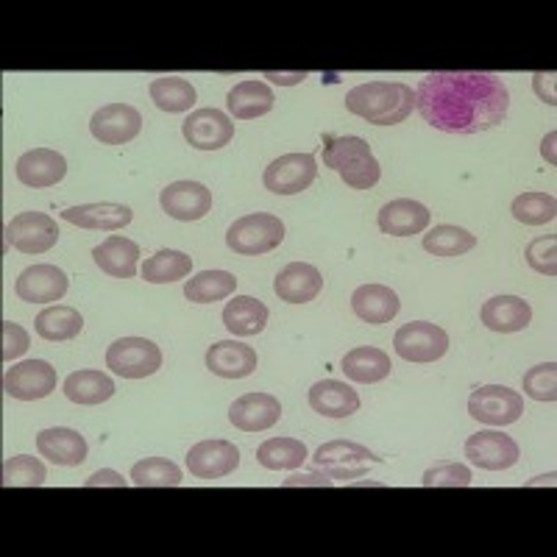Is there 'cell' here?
Returning <instances> with one entry per match:
<instances>
[{"label":"cell","instance_id":"obj_1","mask_svg":"<svg viewBox=\"0 0 557 557\" xmlns=\"http://www.w3.org/2000/svg\"><path fill=\"white\" fill-rule=\"evenodd\" d=\"M416 109L441 132L480 134L507 121L510 92L496 73L437 70L416 87Z\"/></svg>","mask_w":557,"mask_h":557},{"label":"cell","instance_id":"obj_2","mask_svg":"<svg viewBox=\"0 0 557 557\" xmlns=\"http://www.w3.org/2000/svg\"><path fill=\"white\" fill-rule=\"evenodd\" d=\"M346 109L374 126H396L416 109V92L405 82H368L348 89Z\"/></svg>","mask_w":557,"mask_h":557},{"label":"cell","instance_id":"obj_3","mask_svg":"<svg viewBox=\"0 0 557 557\" xmlns=\"http://www.w3.org/2000/svg\"><path fill=\"white\" fill-rule=\"evenodd\" d=\"M323 165L341 173L351 190H371L382 178V165L362 137H330L323 148Z\"/></svg>","mask_w":557,"mask_h":557},{"label":"cell","instance_id":"obj_4","mask_svg":"<svg viewBox=\"0 0 557 557\" xmlns=\"http://www.w3.org/2000/svg\"><path fill=\"white\" fill-rule=\"evenodd\" d=\"M374 466H382V457L355 441H330L312 457V469L326 474L332 482H355Z\"/></svg>","mask_w":557,"mask_h":557},{"label":"cell","instance_id":"obj_5","mask_svg":"<svg viewBox=\"0 0 557 557\" xmlns=\"http://www.w3.org/2000/svg\"><path fill=\"white\" fill-rule=\"evenodd\" d=\"M285 240V223L268 212H253L228 226L226 246L240 257H260Z\"/></svg>","mask_w":557,"mask_h":557},{"label":"cell","instance_id":"obj_6","mask_svg":"<svg viewBox=\"0 0 557 557\" xmlns=\"http://www.w3.org/2000/svg\"><path fill=\"white\" fill-rule=\"evenodd\" d=\"M107 368L123 380H146L162 368V351L146 337H121L107 348Z\"/></svg>","mask_w":557,"mask_h":557},{"label":"cell","instance_id":"obj_7","mask_svg":"<svg viewBox=\"0 0 557 557\" xmlns=\"http://www.w3.org/2000/svg\"><path fill=\"white\" fill-rule=\"evenodd\" d=\"M469 416L487 426H510L524 416V396L505 385H482L471 393Z\"/></svg>","mask_w":557,"mask_h":557},{"label":"cell","instance_id":"obj_8","mask_svg":"<svg viewBox=\"0 0 557 557\" xmlns=\"http://www.w3.org/2000/svg\"><path fill=\"white\" fill-rule=\"evenodd\" d=\"M393 348L407 362H435L449 351V335L437 323L410 321L396 332Z\"/></svg>","mask_w":557,"mask_h":557},{"label":"cell","instance_id":"obj_9","mask_svg":"<svg viewBox=\"0 0 557 557\" xmlns=\"http://www.w3.org/2000/svg\"><path fill=\"white\" fill-rule=\"evenodd\" d=\"M318 176V162L312 153H285L273 159L262 173V184L273 196H296L307 190Z\"/></svg>","mask_w":557,"mask_h":557},{"label":"cell","instance_id":"obj_10","mask_svg":"<svg viewBox=\"0 0 557 557\" xmlns=\"http://www.w3.org/2000/svg\"><path fill=\"white\" fill-rule=\"evenodd\" d=\"M57 368L51 362L26 360L9 368L3 376V391L17 401H39L57 391Z\"/></svg>","mask_w":557,"mask_h":557},{"label":"cell","instance_id":"obj_11","mask_svg":"<svg viewBox=\"0 0 557 557\" xmlns=\"http://www.w3.org/2000/svg\"><path fill=\"white\" fill-rule=\"evenodd\" d=\"M466 457L474 462L476 469L485 471H505L513 469L519 462L521 449L513 437L499 430H482L466 441Z\"/></svg>","mask_w":557,"mask_h":557},{"label":"cell","instance_id":"obj_12","mask_svg":"<svg viewBox=\"0 0 557 557\" xmlns=\"http://www.w3.org/2000/svg\"><path fill=\"white\" fill-rule=\"evenodd\" d=\"M184 139L198 151H221L235 137V121L221 109H196L182 126Z\"/></svg>","mask_w":557,"mask_h":557},{"label":"cell","instance_id":"obj_13","mask_svg":"<svg viewBox=\"0 0 557 557\" xmlns=\"http://www.w3.org/2000/svg\"><path fill=\"white\" fill-rule=\"evenodd\" d=\"M70 287V278L62 268L51 265V262H39V265L26 268L14 282V293L20 301L28 305H53L62 301L64 293Z\"/></svg>","mask_w":557,"mask_h":557},{"label":"cell","instance_id":"obj_14","mask_svg":"<svg viewBox=\"0 0 557 557\" xmlns=\"http://www.w3.org/2000/svg\"><path fill=\"white\" fill-rule=\"evenodd\" d=\"M7 240L20 253H45L59 243V226L45 212H20L9 221Z\"/></svg>","mask_w":557,"mask_h":557},{"label":"cell","instance_id":"obj_15","mask_svg":"<svg viewBox=\"0 0 557 557\" xmlns=\"http://www.w3.org/2000/svg\"><path fill=\"white\" fill-rule=\"evenodd\" d=\"M143 128V114L128 103H107L89 121V132L101 146H126Z\"/></svg>","mask_w":557,"mask_h":557},{"label":"cell","instance_id":"obj_16","mask_svg":"<svg viewBox=\"0 0 557 557\" xmlns=\"http://www.w3.org/2000/svg\"><path fill=\"white\" fill-rule=\"evenodd\" d=\"M159 207L173 221H201L212 209V193L201 182H173L159 193Z\"/></svg>","mask_w":557,"mask_h":557},{"label":"cell","instance_id":"obj_17","mask_svg":"<svg viewBox=\"0 0 557 557\" xmlns=\"http://www.w3.org/2000/svg\"><path fill=\"white\" fill-rule=\"evenodd\" d=\"M240 466V449L228 441H201L187 455V469L198 480H221V476L235 474Z\"/></svg>","mask_w":557,"mask_h":557},{"label":"cell","instance_id":"obj_18","mask_svg":"<svg viewBox=\"0 0 557 557\" xmlns=\"http://www.w3.org/2000/svg\"><path fill=\"white\" fill-rule=\"evenodd\" d=\"M14 173H17L20 184L34 187V190H45V187H53L67 176V159L53 148H34L17 159Z\"/></svg>","mask_w":557,"mask_h":557},{"label":"cell","instance_id":"obj_19","mask_svg":"<svg viewBox=\"0 0 557 557\" xmlns=\"http://www.w3.org/2000/svg\"><path fill=\"white\" fill-rule=\"evenodd\" d=\"M257 351L240 341H218L207 351V368L221 380H246L257 371Z\"/></svg>","mask_w":557,"mask_h":557},{"label":"cell","instance_id":"obj_20","mask_svg":"<svg viewBox=\"0 0 557 557\" xmlns=\"http://www.w3.org/2000/svg\"><path fill=\"white\" fill-rule=\"evenodd\" d=\"M273 290L287 305H310L323 290V276L310 262H290L273 278Z\"/></svg>","mask_w":557,"mask_h":557},{"label":"cell","instance_id":"obj_21","mask_svg":"<svg viewBox=\"0 0 557 557\" xmlns=\"http://www.w3.org/2000/svg\"><path fill=\"white\" fill-rule=\"evenodd\" d=\"M282 418V405L271 393H246L228 407V421L243 432H265Z\"/></svg>","mask_w":557,"mask_h":557},{"label":"cell","instance_id":"obj_22","mask_svg":"<svg viewBox=\"0 0 557 557\" xmlns=\"http://www.w3.org/2000/svg\"><path fill=\"white\" fill-rule=\"evenodd\" d=\"M480 318L491 332L513 335V332H524L530 326L532 307L519 296H494L482 305Z\"/></svg>","mask_w":557,"mask_h":557},{"label":"cell","instance_id":"obj_23","mask_svg":"<svg viewBox=\"0 0 557 557\" xmlns=\"http://www.w3.org/2000/svg\"><path fill=\"white\" fill-rule=\"evenodd\" d=\"M432 215L424 203L412 201V198H399V201H391L380 209V223L382 235L391 237H412L421 235L426 226H430Z\"/></svg>","mask_w":557,"mask_h":557},{"label":"cell","instance_id":"obj_24","mask_svg":"<svg viewBox=\"0 0 557 557\" xmlns=\"http://www.w3.org/2000/svg\"><path fill=\"white\" fill-rule=\"evenodd\" d=\"M62 218L78 228H89V232H117L132 223L134 212L126 203H82V207L64 209Z\"/></svg>","mask_w":557,"mask_h":557},{"label":"cell","instance_id":"obj_25","mask_svg":"<svg viewBox=\"0 0 557 557\" xmlns=\"http://www.w3.org/2000/svg\"><path fill=\"white\" fill-rule=\"evenodd\" d=\"M351 310H355V315L360 321L371 323V326H382V323H391L393 318L399 315L401 301L391 287L362 285L351 296Z\"/></svg>","mask_w":557,"mask_h":557},{"label":"cell","instance_id":"obj_26","mask_svg":"<svg viewBox=\"0 0 557 557\" xmlns=\"http://www.w3.org/2000/svg\"><path fill=\"white\" fill-rule=\"evenodd\" d=\"M92 260L112 278H134L139 268V246L128 237L109 235L101 246L92 248Z\"/></svg>","mask_w":557,"mask_h":557},{"label":"cell","instance_id":"obj_27","mask_svg":"<svg viewBox=\"0 0 557 557\" xmlns=\"http://www.w3.org/2000/svg\"><path fill=\"white\" fill-rule=\"evenodd\" d=\"M39 455L48 457L57 466H82L87 460V441L76 430L67 426H51L37 435Z\"/></svg>","mask_w":557,"mask_h":557},{"label":"cell","instance_id":"obj_28","mask_svg":"<svg viewBox=\"0 0 557 557\" xmlns=\"http://www.w3.org/2000/svg\"><path fill=\"white\" fill-rule=\"evenodd\" d=\"M310 407L318 416L326 418H348L360 410V396L351 385L337 380H323L310 387Z\"/></svg>","mask_w":557,"mask_h":557},{"label":"cell","instance_id":"obj_29","mask_svg":"<svg viewBox=\"0 0 557 557\" xmlns=\"http://www.w3.org/2000/svg\"><path fill=\"white\" fill-rule=\"evenodd\" d=\"M393 371L391 357L376 346H360L351 348L346 357H343V374L351 382H360V385H376V382L387 380Z\"/></svg>","mask_w":557,"mask_h":557},{"label":"cell","instance_id":"obj_30","mask_svg":"<svg viewBox=\"0 0 557 557\" xmlns=\"http://www.w3.org/2000/svg\"><path fill=\"white\" fill-rule=\"evenodd\" d=\"M273 89L265 82H240L228 89L226 109L235 121H253L273 109Z\"/></svg>","mask_w":557,"mask_h":557},{"label":"cell","instance_id":"obj_31","mask_svg":"<svg viewBox=\"0 0 557 557\" xmlns=\"http://www.w3.org/2000/svg\"><path fill=\"white\" fill-rule=\"evenodd\" d=\"M64 396H67L73 405L82 407H96L103 405L114 396V382L112 376L103 374V371H92V368H84V371H73V374L64 380Z\"/></svg>","mask_w":557,"mask_h":557},{"label":"cell","instance_id":"obj_32","mask_svg":"<svg viewBox=\"0 0 557 557\" xmlns=\"http://www.w3.org/2000/svg\"><path fill=\"white\" fill-rule=\"evenodd\" d=\"M268 307L253 296H235L223 307V326L235 337H253L265 330Z\"/></svg>","mask_w":557,"mask_h":557},{"label":"cell","instance_id":"obj_33","mask_svg":"<svg viewBox=\"0 0 557 557\" xmlns=\"http://www.w3.org/2000/svg\"><path fill=\"white\" fill-rule=\"evenodd\" d=\"M34 330H37V335L48 343L73 341L76 335H82L84 318L76 307L51 305L48 310L39 312L37 321H34Z\"/></svg>","mask_w":557,"mask_h":557},{"label":"cell","instance_id":"obj_34","mask_svg":"<svg viewBox=\"0 0 557 557\" xmlns=\"http://www.w3.org/2000/svg\"><path fill=\"white\" fill-rule=\"evenodd\" d=\"M235 290L237 278L228 271H201L187 278V285H184L187 301H196V305H215V301L235 296Z\"/></svg>","mask_w":557,"mask_h":557},{"label":"cell","instance_id":"obj_35","mask_svg":"<svg viewBox=\"0 0 557 557\" xmlns=\"http://www.w3.org/2000/svg\"><path fill=\"white\" fill-rule=\"evenodd\" d=\"M148 92H151V101L157 103V109H162L168 114L190 112L196 107V87L187 78L159 76L153 78Z\"/></svg>","mask_w":557,"mask_h":557},{"label":"cell","instance_id":"obj_36","mask_svg":"<svg viewBox=\"0 0 557 557\" xmlns=\"http://www.w3.org/2000/svg\"><path fill=\"white\" fill-rule=\"evenodd\" d=\"M193 271V260L184 251H173V248H162L153 257H148L139 268L143 278L151 285H171L178 278H187Z\"/></svg>","mask_w":557,"mask_h":557},{"label":"cell","instance_id":"obj_37","mask_svg":"<svg viewBox=\"0 0 557 557\" xmlns=\"http://www.w3.org/2000/svg\"><path fill=\"white\" fill-rule=\"evenodd\" d=\"M310 457L307 446L296 437H271L257 449V460L268 471H293Z\"/></svg>","mask_w":557,"mask_h":557},{"label":"cell","instance_id":"obj_38","mask_svg":"<svg viewBox=\"0 0 557 557\" xmlns=\"http://www.w3.org/2000/svg\"><path fill=\"white\" fill-rule=\"evenodd\" d=\"M132 482L137 487H178L184 482L182 469L168 457H146L134 462Z\"/></svg>","mask_w":557,"mask_h":557},{"label":"cell","instance_id":"obj_39","mask_svg":"<svg viewBox=\"0 0 557 557\" xmlns=\"http://www.w3.org/2000/svg\"><path fill=\"white\" fill-rule=\"evenodd\" d=\"M476 246V237L471 232L460 226H435L430 235H424V248L432 257H460V253H469Z\"/></svg>","mask_w":557,"mask_h":557},{"label":"cell","instance_id":"obj_40","mask_svg":"<svg viewBox=\"0 0 557 557\" xmlns=\"http://www.w3.org/2000/svg\"><path fill=\"white\" fill-rule=\"evenodd\" d=\"M510 212L524 226H544L557 218V201L552 193H524L516 198Z\"/></svg>","mask_w":557,"mask_h":557},{"label":"cell","instance_id":"obj_41","mask_svg":"<svg viewBox=\"0 0 557 557\" xmlns=\"http://www.w3.org/2000/svg\"><path fill=\"white\" fill-rule=\"evenodd\" d=\"M0 476H3L7 487H39L48 480V471H45V462L39 457L17 455L3 462V474Z\"/></svg>","mask_w":557,"mask_h":557},{"label":"cell","instance_id":"obj_42","mask_svg":"<svg viewBox=\"0 0 557 557\" xmlns=\"http://www.w3.org/2000/svg\"><path fill=\"white\" fill-rule=\"evenodd\" d=\"M521 387L530 399L535 401H557V366L544 362V366L530 368L521 380Z\"/></svg>","mask_w":557,"mask_h":557},{"label":"cell","instance_id":"obj_43","mask_svg":"<svg viewBox=\"0 0 557 557\" xmlns=\"http://www.w3.org/2000/svg\"><path fill=\"white\" fill-rule=\"evenodd\" d=\"M471 482H474L471 469L462 462H437L421 476L424 487H469Z\"/></svg>","mask_w":557,"mask_h":557},{"label":"cell","instance_id":"obj_44","mask_svg":"<svg viewBox=\"0 0 557 557\" xmlns=\"http://www.w3.org/2000/svg\"><path fill=\"white\" fill-rule=\"evenodd\" d=\"M527 265L541 276H557V240L555 237H539L527 246Z\"/></svg>","mask_w":557,"mask_h":557},{"label":"cell","instance_id":"obj_45","mask_svg":"<svg viewBox=\"0 0 557 557\" xmlns=\"http://www.w3.org/2000/svg\"><path fill=\"white\" fill-rule=\"evenodd\" d=\"M0 330H3V348H0L3 362H14L17 357L26 355L28 346H32V337H28V332L23 330L20 323L3 321L0 323Z\"/></svg>","mask_w":557,"mask_h":557},{"label":"cell","instance_id":"obj_46","mask_svg":"<svg viewBox=\"0 0 557 557\" xmlns=\"http://www.w3.org/2000/svg\"><path fill=\"white\" fill-rule=\"evenodd\" d=\"M532 89H535V96H539L544 103H549V107H555L557 103L555 73H535V76H532Z\"/></svg>","mask_w":557,"mask_h":557},{"label":"cell","instance_id":"obj_47","mask_svg":"<svg viewBox=\"0 0 557 557\" xmlns=\"http://www.w3.org/2000/svg\"><path fill=\"white\" fill-rule=\"evenodd\" d=\"M335 482L330 480L326 474H321V471H315V474H290L285 482H282V487H332Z\"/></svg>","mask_w":557,"mask_h":557},{"label":"cell","instance_id":"obj_48","mask_svg":"<svg viewBox=\"0 0 557 557\" xmlns=\"http://www.w3.org/2000/svg\"><path fill=\"white\" fill-rule=\"evenodd\" d=\"M107 485L126 487L128 480H123V476L117 474V471H112V469L96 471V474L89 476V480H84V487H107Z\"/></svg>","mask_w":557,"mask_h":557},{"label":"cell","instance_id":"obj_49","mask_svg":"<svg viewBox=\"0 0 557 557\" xmlns=\"http://www.w3.org/2000/svg\"><path fill=\"white\" fill-rule=\"evenodd\" d=\"M310 76L307 70H293V73H276V70H265V78H271L278 87H293V84H301Z\"/></svg>","mask_w":557,"mask_h":557},{"label":"cell","instance_id":"obj_50","mask_svg":"<svg viewBox=\"0 0 557 557\" xmlns=\"http://www.w3.org/2000/svg\"><path fill=\"white\" fill-rule=\"evenodd\" d=\"M555 137H557V134L549 132V134H546V139H544V146H541V153L549 159V165H555Z\"/></svg>","mask_w":557,"mask_h":557},{"label":"cell","instance_id":"obj_51","mask_svg":"<svg viewBox=\"0 0 557 557\" xmlns=\"http://www.w3.org/2000/svg\"><path fill=\"white\" fill-rule=\"evenodd\" d=\"M544 482H546V485H552V482H555V474H549V476H539V480L530 482V485H544Z\"/></svg>","mask_w":557,"mask_h":557}]
</instances>
